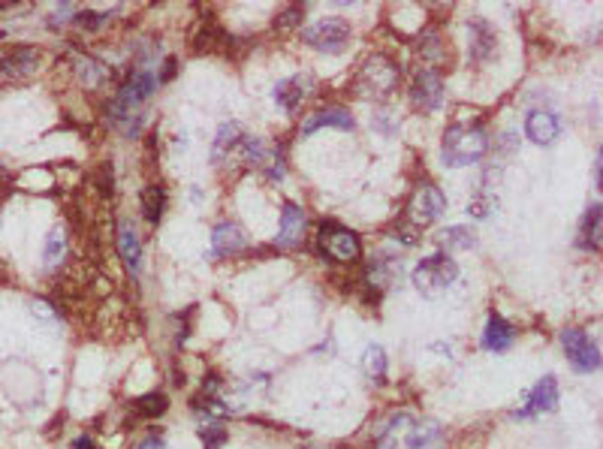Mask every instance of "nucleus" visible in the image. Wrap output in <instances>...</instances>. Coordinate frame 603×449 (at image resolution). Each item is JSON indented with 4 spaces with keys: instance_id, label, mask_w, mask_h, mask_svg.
Masks as SVG:
<instances>
[{
    "instance_id": "f3484780",
    "label": "nucleus",
    "mask_w": 603,
    "mask_h": 449,
    "mask_svg": "<svg viewBox=\"0 0 603 449\" xmlns=\"http://www.w3.org/2000/svg\"><path fill=\"white\" fill-rule=\"evenodd\" d=\"M323 127H329V130H353L356 121L347 109H323V112H317V115H311L308 121H305L302 136H311V133L323 130Z\"/></svg>"
},
{
    "instance_id": "7c9ffc66",
    "label": "nucleus",
    "mask_w": 603,
    "mask_h": 449,
    "mask_svg": "<svg viewBox=\"0 0 603 449\" xmlns=\"http://www.w3.org/2000/svg\"><path fill=\"white\" fill-rule=\"evenodd\" d=\"M139 449H170V446H166V440L160 437V435H148V437H145L142 444H139Z\"/></svg>"
},
{
    "instance_id": "2eb2a0df",
    "label": "nucleus",
    "mask_w": 603,
    "mask_h": 449,
    "mask_svg": "<svg viewBox=\"0 0 603 449\" xmlns=\"http://www.w3.org/2000/svg\"><path fill=\"white\" fill-rule=\"evenodd\" d=\"M244 230L239 224H233V220H226V224H218L215 232H211V256H233L239 254L244 248Z\"/></svg>"
},
{
    "instance_id": "0eeeda50",
    "label": "nucleus",
    "mask_w": 603,
    "mask_h": 449,
    "mask_svg": "<svg viewBox=\"0 0 603 449\" xmlns=\"http://www.w3.org/2000/svg\"><path fill=\"white\" fill-rule=\"evenodd\" d=\"M444 211H447V196L425 181V185H419L414 190V196H410L408 202V224L425 230V226H432L438 217H444Z\"/></svg>"
},
{
    "instance_id": "6e6552de",
    "label": "nucleus",
    "mask_w": 603,
    "mask_h": 449,
    "mask_svg": "<svg viewBox=\"0 0 603 449\" xmlns=\"http://www.w3.org/2000/svg\"><path fill=\"white\" fill-rule=\"evenodd\" d=\"M561 347L567 353V362L574 365L579 374H591L600 368V347L589 338L583 329H567L561 335Z\"/></svg>"
},
{
    "instance_id": "1a4fd4ad",
    "label": "nucleus",
    "mask_w": 603,
    "mask_h": 449,
    "mask_svg": "<svg viewBox=\"0 0 603 449\" xmlns=\"http://www.w3.org/2000/svg\"><path fill=\"white\" fill-rule=\"evenodd\" d=\"M410 103L414 109L434 112L444 103V79L438 70H419L414 75V85H410Z\"/></svg>"
},
{
    "instance_id": "39448f33",
    "label": "nucleus",
    "mask_w": 603,
    "mask_h": 449,
    "mask_svg": "<svg viewBox=\"0 0 603 449\" xmlns=\"http://www.w3.org/2000/svg\"><path fill=\"white\" fill-rule=\"evenodd\" d=\"M350 36H353V28L338 15H326V19L302 30V43L311 45L314 51H326V55H341L347 49Z\"/></svg>"
},
{
    "instance_id": "a878e982",
    "label": "nucleus",
    "mask_w": 603,
    "mask_h": 449,
    "mask_svg": "<svg viewBox=\"0 0 603 449\" xmlns=\"http://www.w3.org/2000/svg\"><path fill=\"white\" fill-rule=\"evenodd\" d=\"M166 395L163 392H148V395H142L139 401H136V410H139L142 416H163L166 414Z\"/></svg>"
},
{
    "instance_id": "a211bd4d",
    "label": "nucleus",
    "mask_w": 603,
    "mask_h": 449,
    "mask_svg": "<svg viewBox=\"0 0 603 449\" xmlns=\"http://www.w3.org/2000/svg\"><path fill=\"white\" fill-rule=\"evenodd\" d=\"M471 30V58L477 60V64H483V60H488L495 55V45H498V36H495V30L488 21L483 19H474L468 25Z\"/></svg>"
},
{
    "instance_id": "2f4dec72",
    "label": "nucleus",
    "mask_w": 603,
    "mask_h": 449,
    "mask_svg": "<svg viewBox=\"0 0 603 449\" xmlns=\"http://www.w3.org/2000/svg\"><path fill=\"white\" fill-rule=\"evenodd\" d=\"M73 449H100V446H97V440H94V437L85 435V437L75 440V446H73Z\"/></svg>"
},
{
    "instance_id": "c85d7f7f",
    "label": "nucleus",
    "mask_w": 603,
    "mask_h": 449,
    "mask_svg": "<svg viewBox=\"0 0 603 449\" xmlns=\"http://www.w3.org/2000/svg\"><path fill=\"white\" fill-rule=\"evenodd\" d=\"M226 444V431L220 425H205L202 429V446L205 449H220Z\"/></svg>"
},
{
    "instance_id": "aec40b11",
    "label": "nucleus",
    "mask_w": 603,
    "mask_h": 449,
    "mask_svg": "<svg viewBox=\"0 0 603 449\" xmlns=\"http://www.w3.org/2000/svg\"><path fill=\"white\" fill-rule=\"evenodd\" d=\"M438 241L447 250H471V248H477V232L471 230V226H449V230L438 235Z\"/></svg>"
},
{
    "instance_id": "6ab92c4d",
    "label": "nucleus",
    "mask_w": 603,
    "mask_h": 449,
    "mask_svg": "<svg viewBox=\"0 0 603 449\" xmlns=\"http://www.w3.org/2000/svg\"><path fill=\"white\" fill-rule=\"evenodd\" d=\"M579 248L585 250H600V202H594L583 217L579 226Z\"/></svg>"
},
{
    "instance_id": "c756f323",
    "label": "nucleus",
    "mask_w": 603,
    "mask_h": 449,
    "mask_svg": "<svg viewBox=\"0 0 603 449\" xmlns=\"http://www.w3.org/2000/svg\"><path fill=\"white\" fill-rule=\"evenodd\" d=\"M302 6H290L287 12H281L278 15V21H274V25H281V28H293V25H299L302 21Z\"/></svg>"
},
{
    "instance_id": "393cba45",
    "label": "nucleus",
    "mask_w": 603,
    "mask_h": 449,
    "mask_svg": "<svg viewBox=\"0 0 603 449\" xmlns=\"http://www.w3.org/2000/svg\"><path fill=\"white\" fill-rule=\"evenodd\" d=\"M34 64H36L34 51H15V55L0 60V70H4L6 75H12V73L19 75V73H30V70H34Z\"/></svg>"
},
{
    "instance_id": "20e7f679",
    "label": "nucleus",
    "mask_w": 603,
    "mask_h": 449,
    "mask_svg": "<svg viewBox=\"0 0 603 449\" xmlns=\"http://www.w3.org/2000/svg\"><path fill=\"white\" fill-rule=\"evenodd\" d=\"M410 280H414V287L425 299H434V295H440L447 287H453L456 280H459V265H456V260L449 254L438 250V254L425 256V260L417 265Z\"/></svg>"
},
{
    "instance_id": "ddd939ff",
    "label": "nucleus",
    "mask_w": 603,
    "mask_h": 449,
    "mask_svg": "<svg viewBox=\"0 0 603 449\" xmlns=\"http://www.w3.org/2000/svg\"><path fill=\"white\" fill-rule=\"evenodd\" d=\"M305 224H308V217H305L302 205L284 202L281 205V226H278V235H274V245L278 248L299 245L302 235H305Z\"/></svg>"
},
{
    "instance_id": "9b49d317",
    "label": "nucleus",
    "mask_w": 603,
    "mask_h": 449,
    "mask_svg": "<svg viewBox=\"0 0 603 449\" xmlns=\"http://www.w3.org/2000/svg\"><path fill=\"white\" fill-rule=\"evenodd\" d=\"M115 241H118V254H121V260H124L127 272L133 278H139L142 275V241H139V232H136L133 220H127V217L118 220Z\"/></svg>"
},
{
    "instance_id": "f257e3e1",
    "label": "nucleus",
    "mask_w": 603,
    "mask_h": 449,
    "mask_svg": "<svg viewBox=\"0 0 603 449\" xmlns=\"http://www.w3.org/2000/svg\"><path fill=\"white\" fill-rule=\"evenodd\" d=\"M160 79L151 70H136L127 75V82L118 88V94L109 103V121L124 136H136L142 127V109L155 97Z\"/></svg>"
},
{
    "instance_id": "f8f14e48",
    "label": "nucleus",
    "mask_w": 603,
    "mask_h": 449,
    "mask_svg": "<svg viewBox=\"0 0 603 449\" xmlns=\"http://www.w3.org/2000/svg\"><path fill=\"white\" fill-rule=\"evenodd\" d=\"M525 136H528L534 146H540V148L552 146V142L561 136L559 115H555V112H546V109L528 112V118H525Z\"/></svg>"
},
{
    "instance_id": "412c9836",
    "label": "nucleus",
    "mask_w": 603,
    "mask_h": 449,
    "mask_svg": "<svg viewBox=\"0 0 603 449\" xmlns=\"http://www.w3.org/2000/svg\"><path fill=\"white\" fill-rule=\"evenodd\" d=\"M64 254H67V230L64 226H55V230L49 232V239H45V248H43L45 269H58L60 260H64Z\"/></svg>"
},
{
    "instance_id": "4be33fe9",
    "label": "nucleus",
    "mask_w": 603,
    "mask_h": 449,
    "mask_svg": "<svg viewBox=\"0 0 603 449\" xmlns=\"http://www.w3.org/2000/svg\"><path fill=\"white\" fill-rule=\"evenodd\" d=\"M163 211H166V193H163V187H157V185L145 187L142 190V217L148 220V224H157V220L163 217Z\"/></svg>"
},
{
    "instance_id": "cd10ccee",
    "label": "nucleus",
    "mask_w": 603,
    "mask_h": 449,
    "mask_svg": "<svg viewBox=\"0 0 603 449\" xmlns=\"http://www.w3.org/2000/svg\"><path fill=\"white\" fill-rule=\"evenodd\" d=\"M75 25L79 28H85V30H97L103 25V21H109V12H91V10H85V12H75Z\"/></svg>"
},
{
    "instance_id": "bb28decb",
    "label": "nucleus",
    "mask_w": 603,
    "mask_h": 449,
    "mask_svg": "<svg viewBox=\"0 0 603 449\" xmlns=\"http://www.w3.org/2000/svg\"><path fill=\"white\" fill-rule=\"evenodd\" d=\"M226 40V34L220 28H215V25H202V30H200V36H196V51H211L215 49L218 43H224Z\"/></svg>"
},
{
    "instance_id": "7ed1b4c3",
    "label": "nucleus",
    "mask_w": 603,
    "mask_h": 449,
    "mask_svg": "<svg viewBox=\"0 0 603 449\" xmlns=\"http://www.w3.org/2000/svg\"><path fill=\"white\" fill-rule=\"evenodd\" d=\"M488 151V133L480 124H464V121H453L444 130V157L447 166H471L483 160Z\"/></svg>"
},
{
    "instance_id": "f03ea898",
    "label": "nucleus",
    "mask_w": 603,
    "mask_h": 449,
    "mask_svg": "<svg viewBox=\"0 0 603 449\" xmlns=\"http://www.w3.org/2000/svg\"><path fill=\"white\" fill-rule=\"evenodd\" d=\"M399 82H401L399 64L389 55H384V51H374V55L365 58L350 91H353L356 100H389L395 94V88H399Z\"/></svg>"
},
{
    "instance_id": "9d476101",
    "label": "nucleus",
    "mask_w": 603,
    "mask_h": 449,
    "mask_svg": "<svg viewBox=\"0 0 603 449\" xmlns=\"http://www.w3.org/2000/svg\"><path fill=\"white\" fill-rule=\"evenodd\" d=\"M552 410H559V380H555L552 374H546L543 380H537V383H534V390L528 392L525 405L516 410V416L528 420V416L552 414Z\"/></svg>"
},
{
    "instance_id": "423d86ee",
    "label": "nucleus",
    "mask_w": 603,
    "mask_h": 449,
    "mask_svg": "<svg viewBox=\"0 0 603 449\" xmlns=\"http://www.w3.org/2000/svg\"><path fill=\"white\" fill-rule=\"evenodd\" d=\"M320 248L335 263H356L362 256V241L353 230L341 224H320Z\"/></svg>"
},
{
    "instance_id": "dca6fc26",
    "label": "nucleus",
    "mask_w": 603,
    "mask_h": 449,
    "mask_svg": "<svg viewBox=\"0 0 603 449\" xmlns=\"http://www.w3.org/2000/svg\"><path fill=\"white\" fill-rule=\"evenodd\" d=\"M513 341H516V332L507 319L501 314L488 317L486 332H483V350H488V353H507V350L513 347Z\"/></svg>"
},
{
    "instance_id": "473e14b6",
    "label": "nucleus",
    "mask_w": 603,
    "mask_h": 449,
    "mask_svg": "<svg viewBox=\"0 0 603 449\" xmlns=\"http://www.w3.org/2000/svg\"><path fill=\"white\" fill-rule=\"evenodd\" d=\"M594 181H598V187H600V154L594 157Z\"/></svg>"
},
{
    "instance_id": "b1692460",
    "label": "nucleus",
    "mask_w": 603,
    "mask_h": 449,
    "mask_svg": "<svg viewBox=\"0 0 603 449\" xmlns=\"http://www.w3.org/2000/svg\"><path fill=\"white\" fill-rule=\"evenodd\" d=\"M362 368H365V374H369L371 383H384V377H386V353H384V347L371 344L369 350H365Z\"/></svg>"
},
{
    "instance_id": "5701e85b",
    "label": "nucleus",
    "mask_w": 603,
    "mask_h": 449,
    "mask_svg": "<svg viewBox=\"0 0 603 449\" xmlns=\"http://www.w3.org/2000/svg\"><path fill=\"white\" fill-rule=\"evenodd\" d=\"M242 142H244V133H242V127L239 124H224L218 130V139H215V148H211V154H215V160H220L224 154H230V151L235 148H242Z\"/></svg>"
},
{
    "instance_id": "4468645a",
    "label": "nucleus",
    "mask_w": 603,
    "mask_h": 449,
    "mask_svg": "<svg viewBox=\"0 0 603 449\" xmlns=\"http://www.w3.org/2000/svg\"><path fill=\"white\" fill-rule=\"evenodd\" d=\"M308 88H311L308 75H290V79H281L278 85H274V91H272V94H274V103H278L281 109L293 115V112L302 106L305 94H308Z\"/></svg>"
}]
</instances>
